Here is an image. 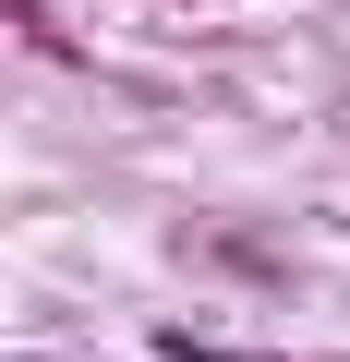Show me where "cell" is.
I'll return each mask as SVG.
<instances>
[{
    "label": "cell",
    "mask_w": 350,
    "mask_h": 362,
    "mask_svg": "<svg viewBox=\"0 0 350 362\" xmlns=\"http://www.w3.org/2000/svg\"><path fill=\"white\" fill-rule=\"evenodd\" d=\"M169 362H254V350H218V338H169Z\"/></svg>",
    "instance_id": "obj_1"
}]
</instances>
